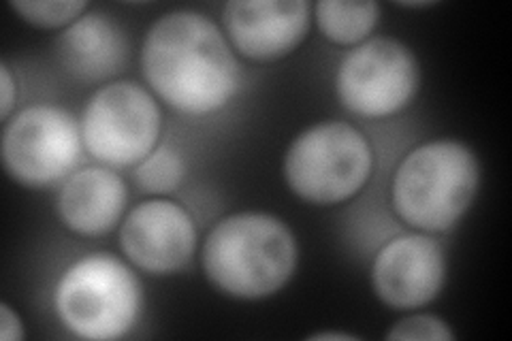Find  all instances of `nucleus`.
<instances>
[{"mask_svg": "<svg viewBox=\"0 0 512 341\" xmlns=\"http://www.w3.org/2000/svg\"><path fill=\"white\" fill-rule=\"evenodd\" d=\"M160 107L135 81H114L96 90L82 113V141L107 167H131L154 152L160 135Z\"/></svg>", "mask_w": 512, "mask_h": 341, "instance_id": "423d86ee", "label": "nucleus"}, {"mask_svg": "<svg viewBox=\"0 0 512 341\" xmlns=\"http://www.w3.org/2000/svg\"><path fill=\"white\" fill-rule=\"evenodd\" d=\"M387 339L399 341H453L455 333L438 316L414 314L399 320L387 333Z\"/></svg>", "mask_w": 512, "mask_h": 341, "instance_id": "f3484780", "label": "nucleus"}, {"mask_svg": "<svg viewBox=\"0 0 512 341\" xmlns=\"http://www.w3.org/2000/svg\"><path fill=\"white\" fill-rule=\"evenodd\" d=\"M444 278V250L436 239L423 233L389 241L372 265V286L378 299L402 312L434 301L444 286Z\"/></svg>", "mask_w": 512, "mask_h": 341, "instance_id": "9d476101", "label": "nucleus"}, {"mask_svg": "<svg viewBox=\"0 0 512 341\" xmlns=\"http://www.w3.org/2000/svg\"><path fill=\"white\" fill-rule=\"evenodd\" d=\"M184 173L186 167L182 156L169 145H160L139 162L133 177L143 192L167 194L182 184Z\"/></svg>", "mask_w": 512, "mask_h": 341, "instance_id": "2eb2a0df", "label": "nucleus"}, {"mask_svg": "<svg viewBox=\"0 0 512 341\" xmlns=\"http://www.w3.org/2000/svg\"><path fill=\"white\" fill-rule=\"evenodd\" d=\"M429 5H434V3H402V7H410V9H414V7H429Z\"/></svg>", "mask_w": 512, "mask_h": 341, "instance_id": "412c9836", "label": "nucleus"}, {"mask_svg": "<svg viewBox=\"0 0 512 341\" xmlns=\"http://www.w3.org/2000/svg\"><path fill=\"white\" fill-rule=\"evenodd\" d=\"M421 67L408 45L389 37L365 39L335 75L340 103L361 118H387L419 92Z\"/></svg>", "mask_w": 512, "mask_h": 341, "instance_id": "0eeeda50", "label": "nucleus"}, {"mask_svg": "<svg viewBox=\"0 0 512 341\" xmlns=\"http://www.w3.org/2000/svg\"><path fill=\"white\" fill-rule=\"evenodd\" d=\"M126 199V184L116 171L90 167L64 182L58 194V214L73 233L101 237L118 226Z\"/></svg>", "mask_w": 512, "mask_h": 341, "instance_id": "f8f14e48", "label": "nucleus"}, {"mask_svg": "<svg viewBox=\"0 0 512 341\" xmlns=\"http://www.w3.org/2000/svg\"><path fill=\"white\" fill-rule=\"evenodd\" d=\"M297 258V239L280 218L242 211L220 220L207 235L203 271L224 295L256 301L286 286Z\"/></svg>", "mask_w": 512, "mask_h": 341, "instance_id": "f03ea898", "label": "nucleus"}, {"mask_svg": "<svg viewBox=\"0 0 512 341\" xmlns=\"http://www.w3.org/2000/svg\"><path fill=\"white\" fill-rule=\"evenodd\" d=\"M150 88L186 116H207L239 88V64L222 30L197 11H173L152 24L141 47Z\"/></svg>", "mask_w": 512, "mask_h": 341, "instance_id": "f257e3e1", "label": "nucleus"}, {"mask_svg": "<svg viewBox=\"0 0 512 341\" xmlns=\"http://www.w3.org/2000/svg\"><path fill=\"white\" fill-rule=\"evenodd\" d=\"M120 246L128 261L141 271L175 273L195 254L197 226L178 203L146 201L124 218Z\"/></svg>", "mask_w": 512, "mask_h": 341, "instance_id": "1a4fd4ad", "label": "nucleus"}, {"mask_svg": "<svg viewBox=\"0 0 512 341\" xmlns=\"http://www.w3.org/2000/svg\"><path fill=\"white\" fill-rule=\"evenodd\" d=\"M316 22L325 39L338 45L363 43L378 24L376 3H346V0H320L314 7Z\"/></svg>", "mask_w": 512, "mask_h": 341, "instance_id": "4468645a", "label": "nucleus"}, {"mask_svg": "<svg viewBox=\"0 0 512 341\" xmlns=\"http://www.w3.org/2000/svg\"><path fill=\"white\" fill-rule=\"evenodd\" d=\"M310 339H314V341H318V339H338V341H342V339H348V341H355L357 337L355 335H348V333H331V331H323V333H316V335H312Z\"/></svg>", "mask_w": 512, "mask_h": 341, "instance_id": "aec40b11", "label": "nucleus"}, {"mask_svg": "<svg viewBox=\"0 0 512 341\" xmlns=\"http://www.w3.org/2000/svg\"><path fill=\"white\" fill-rule=\"evenodd\" d=\"M11 9L20 18L37 28H62L71 26L75 20L82 18L88 9L84 0H47V3H11Z\"/></svg>", "mask_w": 512, "mask_h": 341, "instance_id": "dca6fc26", "label": "nucleus"}, {"mask_svg": "<svg viewBox=\"0 0 512 341\" xmlns=\"http://www.w3.org/2000/svg\"><path fill=\"white\" fill-rule=\"evenodd\" d=\"M306 0H233L222 9L224 32L242 56L269 62L284 58L310 30Z\"/></svg>", "mask_w": 512, "mask_h": 341, "instance_id": "9b49d317", "label": "nucleus"}, {"mask_svg": "<svg viewBox=\"0 0 512 341\" xmlns=\"http://www.w3.org/2000/svg\"><path fill=\"white\" fill-rule=\"evenodd\" d=\"M126 54V35L105 13L82 15L58 41V58L64 71L82 84H99L116 75Z\"/></svg>", "mask_w": 512, "mask_h": 341, "instance_id": "ddd939ff", "label": "nucleus"}, {"mask_svg": "<svg viewBox=\"0 0 512 341\" xmlns=\"http://www.w3.org/2000/svg\"><path fill=\"white\" fill-rule=\"evenodd\" d=\"M0 339L3 341H22L24 339L22 318L11 310L9 303H0Z\"/></svg>", "mask_w": 512, "mask_h": 341, "instance_id": "6ab92c4d", "label": "nucleus"}, {"mask_svg": "<svg viewBox=\"0 0 512 341\" xmlns=\"http://www.w3.org/2000/svg\"><path fill=\"white\" fill-rule=\"evenodd\" d=\"M480 165L474 152L453 139H438L412 150L393 177L391 199L397 216L423 233L455 226L474 203Z\"/></svg>", "mask_w": 512, "mask_h": 341, "instance_id": "7ed1b4c3", "label": "nucleus"}, {"mask_svg": "<svg viewBox=\"0 0 512 341\" xmlns=\"http://www.w3.org/2000/svg\"><path fill=\"white\" fill-rule=\"evenodd\" d=\"M372 148L348 122H320L286 152L284 180L299 199L335 205L355 197L372 175Z\"/></svg>", "mask_w": 512, "mask_h": 341, "instance_id": "39448f33", "label": "nucleus"}, {"mask_svg": "<svg viewBox=\"0 0 512 341\" xmlns=\"http://www.w3.org/2000/svg\"><path fill=\"white\" fill-rule=\"evenodd\" d=\"M0 88H3V99H0V118L9 122V116L15 107V99H18V84H15V77L7 62H0Z\"/></svg>", "mask_w": 512, "mask_h": 341, "instance_id": "a211bd4d", "label": "nucleus"}, {"mask_svg": "<svg viewBox=\"0 0 512 341\" xmlns=\"http://www.w3.org/2000/svg\"><path fill=\"white\" fill-rule=\"evenodd\" d=\"M56 314L75 337L120 339L141 312V286L135 273L111 254L79 258L56 286Z\"/></svg>", "mask_w": 512, "mask_h": 341, "instance_id": "20e7f679", "label": "nucleus"}, {"mask_svg": "<svg viewBox=\"0 0 512 341\" xmlns=\"http://www.w3.org/2000/svg\"><path fill=\"white\" fill-rule=\"evenodd\" d=\"M82 145V128L69 111L32 105L5 124L3 162L18 184L43 188L69 175Z\"/></svg>", "mask_w": 512, "mask_h": 341, "instance_id": "6e6552de", "label": "nucleus"}]
</instances>
